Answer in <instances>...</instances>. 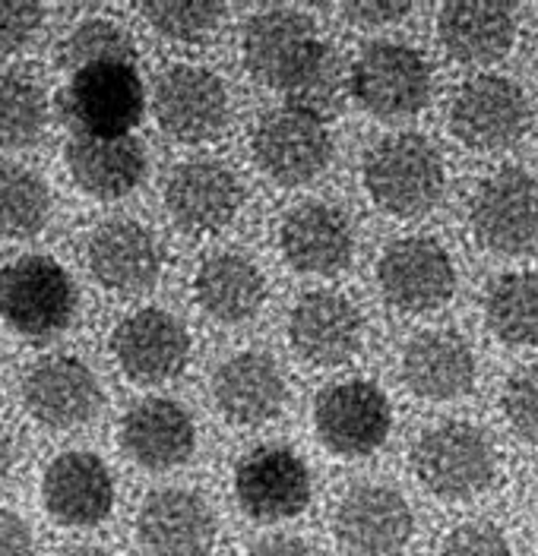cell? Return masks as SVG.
Wrapping results in <instances>:
<instances>
[{
	"instance_id": "cell-18",
	"label": "cell",
	"mask_w": 538,
	"mask_h": 556,
	"mask_svg": "<svg viewBox=\"0 0 538 556\" xmlns=\"http://www.w3.org/2000/svg\"><path fill=\"white\" fill-rule=\"evenodd\" d=\"M23 399L38 424L51 430H67L96 417L102 405V386L83 361L58 354L29 370Z\"/></svg>"
},
{
	"instance_id": "cell-6",
	"label": "cell",
	"mask_w": 538,
	"mask_h": 556,
	"mask_svg": "<svg viewBox=\"0 0 538 556\" xmlns=\"http://www.w3.org/2000/svg\"><path fill=\"white\" fill-rule=\"evenodd\" d=\"M533 124V108L526 92L495 73H481L468 79L456 92L450 127L460 142L478 152H501L526 137Z\"/></svg>"
},
{
	"instance_id": "cell-24",
	"label": "cell",
	"mask_w": 538,
	"mask_h": 556,
	"mask_svg": "<svg viewBox=\"0 0 538 556\" xmlns=\"http://www.w3.org/2000/svg\"><path fill=\"white\" fill-rule=\"evenodd\" d=\"M121 443L137 465H143L149 471H165L193 455L197 427H193L190 412L178 402L146 399L124 417Z\"/></svg>"
},
{
	"instance_id": "cell-15",
	"label": "cell",
	"mask_w": 538,
	"mask_h": 556,
	"mask_svg": "<svg viewBox=\"0 0 538 556\" xmlns=\"http://www.w3.org/2000/svg\"><path fill=\"white\" fill-rule=\"evenodd\" d=\"M137 534L152 556H207L215 544V516L200 493L168 486L143 500Z\"/></svg>"
},
{
	"instance_id": "cell-2",
	"label": "cell",
	"mask_w": 538,
	"mask_h": 556,
	"mask_svg": "<svg viewBox=\"0 0 538 556\" xmlns=\"http://www.w3.org/2000/svg\"><path fill=\"white\" fill-rule=\"evenodd\" d=\"M364 187L384 212L415 218L443 197V162L425 137L396 134L367 152Z\"/></svg>"
},
{
	"instance_id": "cell-30",
	"label": "cell",
	"mask_w": 538,
	"mask_h": 556,
	"mask_svg": "<svg viewBox=\"0 0 538 556\" xmlns=\"http://www.w3.org/2000/svg\"><path fill=\"white\" fill-rule=\"evenodd\" d=\"M51 215V190L23 165H0V238H29Z\"/></svg>"
},
{
	"instance_id": "cell-7",
	"label": "cell",
	"mask_w": 538,
	"mask_h": 556,
	"mask_svg": "<svg viewBox=\"0 0 538 556\" xmlns=\"http://www.w3.org/2000/svg\"><path fill=\"white\" fill-rule=\"evenodd\" d=\"M472 231L481 247L516 256L538 247V180L529 172L503 168L478 184L472 197Z\"/></svg>"
},
{
	"instance_id": "cell-33",
	"label": "cell",
	"mask_w": 538,
	"mask_h": 556,
	"mask_svg": "<svg viewBox=\"0 0 538 556\" xmlns=\"http://www.w3.org/2000/svg\"><path fill=\"white\" fill-rule=\"evenodd\" d=\"M342 83H346L342 79V61H339L336 48L321 38L311 48V54L304 58V64L298 67V73L291 76L283 96L291 108H301V111H311V114L323 117L339 102Z\"/></svg>"
},
{
	"instance_id": "cell-4",
	"label": "cell",
	"mask_w": 538,
	"mask_h": 556,
	"mask_svg": "<svg viewBox=\"0 0 538 556\" xmlns=\"http://www.w3.org/2000/svg\"><path fill=\"white\" fill-rule=\"evenodd\" d=\"M412 468L434 496L472 500L495 478V450L478 427L450 420L415 443Z\"/></svg>"
},
{
	"instance_id": "cell-11",
	"label": "cell",
	"mask_w": 538,
	"mask_h": 556,
	"mask_svg": "<svg viewBox=\"0 0 538 556\" xmlns=\"http://www.w3.org/2000/svg\"><path fill=\"white\" fill-rule=\"evenodd\" d=\"M336 538L352 556H396L412 538V509L402 493L384 484L352 486L336 509Z\"/></svg>"
},
{
	"instance_id": "cell-29",
	"label": "cell",
	"mask_w": 538,
	"mask_h": 556,
	"mask_svg": "<svg viewBox=\"0 0 538 556\" xmlns=\"http://www.w3.org/2000/svg\"><path fill=\"white\" fill-rule=\"evenodd\" d=\"M488 329L506 345L538 342V273L501 276L485 294Z\"/></svg>"
},
{
	"instance_id": "cell-40",
	"label": "cell",
	"mask_w": 538,
	"mask_h": 556,
	"mask_svg": "<svg viewBox=\"0 0 538 556\" xmlns=\"http://www.w3.org/2000/svg\"><path fill=\"white\" fill-rule=\"evenodd\" d=\"M248 556H317L301 538H266L253 544Z\"/></svg>"
},
{
	"instance_id": "cell-42",
	"label": "cell",
	"mask_w": 538,
	"mask_h": 556,
	"mask_svg": "<svg viewBox=\"0 0 538 556\" xmlns=\"http://www.w3.org/2000/svg\"><path fill=\"white\" fill-rule=\"evenodd\" d=\"M64 556H111V554L102 551V547H73V551H67Z\"/></svg>"
},
{
	"instance_id": "cell-27",
	"label": "cell",
	"mask_w": 538,
	"mask_h": 556,
	"mask_svg": "<svg viewBox=\"0 0 538 556\" xmlns=\"http://www.w3.org/2000/svg\"><path fill=\"white\" fill-rule=\"evenodd\" d=\"M443 48L463 64H495L513 48L516 23L503 3H447L437 16Z\"/></svg>"
},
{
	"instance_id": "cell-5",
	"label": "cell",
	"mask_w": 538,
	"mask_h": 556,
	"mask_svg": "<svg viewBox=\"0 0 538 556\" xmlns=\"http://www.w3.org/2000/svg\"><path fill=\"white\" fill-rule=\"evenodd\" d=\"M352 96L377 117H409L430 99V64L422 51L399 41H374L349 73Z\"/></svg>"
},
{
	"instance_id": "cell-14",
	"label": "cell",
	"mask_w": 538,
	"mask_h": 556,
	"mask_svg": "<svg viewBox=\"0 0 538 556\" xmlns=\"http://www.w3.org/2000/svg\"><path fill=\"white\" fill-rule=\"evenodd\" d=\"M111 354L134 382L155 386L187 367L190 339L172 313L146 307L130 313L111 336Z\"/></svg>"
},
{
	"instance_id": "cell-23",
	"label": "cell",
	"mask_w": 538,
	"mask_h": 556,
	"mask_svg": "<svg viewBox=\"0 0 538 556\" xmlns=\"http://www.w3.org/2000/svg\"><path fill=\"white\" fill-rule=\"evenodd\" d=\"M283 253L298 273L333 276L342 273L352 260V228L349 218L329 203H301L283 222Z\"/></svg>"
},
{
	"instance_id": "cell-37",
	"label": "cell",
	"mask_w": 538,
	"mask_h": 556,
	"mask_svg": "<svg viewBox=\"0 0 538 556\" xmlns=\"http://www.w3.org/2000/svg\"><path fill=\"white\" fill-rule=\"evenodd\" d=\"M45 23V10L29 0H0V51H20Z\"/></svg>"
},
{
	"instance_id": "cell-38",
	"label": "cell",
	"mask_w": 538,
	"mask_h": 556,
	"mask_svg": "<svg viewBox=\"0 0 538 556\" xmlns=\"http://www.w3.org/2000/svg\"><path fill=\"white\" fill-rule=\"evenodd\" d=\"M412 3H396V0H364V3H346L342 13L349 23H355L361 29H377V26H390L399 23L402 16H409Z\"/></svg>"
},
{
	"instance_id": "cell-13",
	"label": "cell",
	"mask_w": 538,
	"mask_h": 556,
	"mask_svg": "<svg viewBox=\"0 0 538 556\" xmlns=\"http://www.w3.org/2000/svg\"><path fill=\"white\" fill-rule=\"evenodd\" d=\"M235 493L253 521H283L311 503L308 465L283 446H260L238 462Z\"/></svg>"
},
{
	"instance_id": "cell-36",
	"label": "cell",
	"mask_w": 538,
	"mask_h": 556,
	"mask_svg": "<svg viewBox=\"0 0 538 556\" xmlns=\"http://www.w3.org/2000/svg\"><path fill=\"white\" fill-rule=\"evenodd\" d=\"M440 556H513V551L498 525L463 521L443 538Z\"/></svg>"
},
{
	"instance_id": "cell-9",
	"label": "cell",
	"mask_w": 538,
	"mask_h": 556,
	"mask_svg": "<svg viewBox=\"0 0 538 556\" xmlns=\"http://www.w3.org/2000/svg\"><path fill=\"white\" fill-rule=\"evenodd\" d=\"M387 304L402 313H430L456 291L450 253L430 238H402L390 243L377 266Z\"/></svg>"
},
{
	"instance_id": "cell-20",
	"label": "cell",
	"mask_w": 538,
	"mask_h": 556,
	"mask_svg": "<svg viewBox=\"0 0 538 556\" xmlns=\"http://www.w3.org/2000/svg\"><path fill=\"white\" fill-rule=\"evenodd\" d=\"M41 500L51 519L71 528H89L108 519L114 506V484L105 462L92 452L58 455L41 481Z\"/></svg>"
},
{
	"instance_id": "cell-19",
	"label": "cell",
	"mask_w": 538,
	"mask_h": 556,
	"mask_svg": "<svg viewBox=\"0 0 538 556\" xmlns=\"http://www.w3.org/2000/svg\"><path fill=\"white\" fill-rule=\"evenodd\" d=\"M241 206L238 177L218 162H184L165 184V208L190 235L225 228Z\"/></svg>"
},
{
	"instance_id": "cell-25",
	"label": "cell",
	"mask_w": 538,
	"mask_h": 556,
	"mask_svg": "<svg viewBox=\"0 0 538 556\" xmlns=\"http://www.w3.org/2000/svg\"><path fill=\"white\" fill-rule=\"evenodd\" d=\"M402 380L430 402L460 399L475 380V354L460 332L430 329L415 336L402 354Z\"/></svg>"
},
{
	"instance_id": "cell-3",
	"label": "cell",
	"mask_w": 538,
	"mask_h": 556,
	"mask_svg": "<svg viewBox=\"0 0 538 556\" xmlns=\"http://www.w3.org/2000/svg\"><path fill=\"white\" fill-rule=\"evenodd\" d=\"M58 104L76 134L127 137L143 117V79L134 64H92L71 73Z\"/></svg>"
},
{
	"instance_id": "cell-26",
	"label": "cell",
	"mask_w": 538,
	"mask_h": 556,
	"mask_svg": "<svg viewBox=\"0 0 538 556\" xmlns=\"http://www.w3.org/2000/svg\"><path fill=\"white\" fill-rule=\"evenodd\" d=\"M67 168L79 190L99 200L130 193L146 174V149L137 137H86L73 134L64 149Z\"/></svg>"
},
{
	"instance_id": "cell-12",
	"label": "cell",
	"mask_w": 538,
	"mask_h": 556,
	"mask_svg": "<svg viewBox=\"0 0 538 556\" xmlns=\"http://www.w3.org/2000/svg\"><path fill=\"white\" fill-rule=\"evenodd\" d=\"M152 108L162 130L175 139L207 142L218 137L228 121V92L210 70L178 64L159 76Z\"/></svg>"
},
{
	"instance_id": "cell-8",
	"label": "cell",
	"mask_w": 538,
	"mask_h": 556,
	"mask_svg": "<svg viewBox=\"0 0 538 556\" xmlns=\"http://www.w3.org/2000/svg\"><path fill=\"white\" fill-rule=\"evenodd\" d=\"M333 139L323 117L301 108L270 111L253 130V159L273 180L298 187L314 180L329 165Z\"/></svg>"
},
{
	"instance_id": "cell-31",
	"label": "cell",
	"mask_w": 538,
	"mask_h": 556,
	"mask_svg": "<svg viewBox=\"0 0 538 556\" xmlns=\"http://www.w3.org/2000/svg\"><path fill=\"white\" fill-rule=\"evenodd\" d=\"M48 121L45 92L33 76L20 70L0 73V146L20 149L41 137Z\"/></svg>"
},
{
	"instance_id": "cell-28",
	"label": "cell",
	"mask_w": 538,
	"mask_h": 556,
	"mask_svg": "<svg viewBox=\"0 0 538 556\" xmlns=\"http://www.w3.org/2000/svg\"><path fill=\"white\" fill-rule=\"evenodd\" d=\"M197 304L218 323H245L266 298V278L245 253H213L193 278Z\"/></svg>"
},
{
	"instance_id": "cell-22",
	"label": "cell",
	"mask_w": 538,
	"mask_h": 556,
	"mask_svg": "<svg viewBox=\"0 0 538 556\" xmlns=\"http://www.w3.org/2000/svg\"><path fill=\"white\" fill-rule=\"evenodd\" d=\"M213 395L218 412L232 424L257 427L283 412L286 380L270 354L241 351L215 370Z\"/></svg>"
},
{
	"instance_id": "cell-17",
	"label": "cell",
	"mask_w": 538,
	"mask_h": 556,
	"mask_svg": "<svg viewBox=\"0 0 538 556\" xmlns=\"http://www.w3.org/2000/svg\"><path fill=\"white\" fill-rule=\"evenodd\" d=\"M321 41L314 23L301 10H263L245 26V64L257 83L286 92L291 76Z\"/></svg>"
},
{
	"instance_id": "cell-10",
	"label": "cell",
	"mask_w": 538,
	"mask_h": 556,
	"mask_svg": "<svg viewBox=\"0 0 538 556\" xmlns=\"http://www.w3.org/2000/svg\"><path fill=\"white\" fill-rule=\"evenodd\" d=\"M314 424L326 450L346 458H359L384 446L393 415L380 386L349 380L329 386L317 399Z\"/></svg>"
},
{
	"instance_id": "cell-16",
	"label": "cell",
	"mask_w": 538,
	"mask_h": 556,
	"mask_svg": "<svg viewBox=\"0 0 538 556\" xmlns=\"http://www.w3.org/2000/svg\"><path fill=\"white\" fill-rule=\"evenodd\" d=\"M288 339L314 367H339L361 348V313L339 291H311L288 316Z\"/></svg>"
},
{
	"instance_id": "cell-41",
	"label": "cell",
	"mask_w": 538,
	"mask_h": 556,
	"mask_svg": "<svg viewBox=\"0 0 538 556\" xmlns=\"http://www.w3.org/2000/svg\"><path fill=\"white\" fill-rule=\"evenodd\" d=\"M10 462H13V446H10V440H7V433L0 430V478L10 471Z\"/></svg>"
},
{
	"instance_id": "cell-32",
	"label": "cell",
	"mask_w": 538,
	"mask_h": 556,
	"mask_svg": "<svg viewBox=\"0 0 538 556\" xmlns=\"http://www.w3.org/2000/svg\"><path fill=\"white\" fill-rule=\"evenodd\" d=\"M134 58H137L134 38L124 26L111 23L105 16L79 23L58 51L61 67L71 73L92 64H134Z\"/></svg>"
},
{
	"instance_id": "cell-34",
	"label": "cell",
	"mask_w": 538,
	"mask_h": 556,
	"mask_svg": "<svg viewBox=\"0 0 538 556\" xmlns=\"http://www.w3.org/2000/svg\"><path fill=\"white\" fill-rule=\"evenodd\" d=\"M146 23L175 41H203L222 26L225 10L210 0H152L143 3Z\"/></svg>"
},
{
	"instance_id": "cell-21",
	"label": "cell",
	"mask_w": 538,
	"mask_h": 556,
	"mask_svg": "<svg viewBox=\"0 0 538 556\" xmlns=\"http://www.w3.org/2000/svg\"><path fill=\"white\" fill-rule=\"evenodd\" d=\"M92 276L108 291L137 294L155 285L162 273V250L152 231L130 218H111L99 225L86 247Z\"/></svg>"
},
{
	"instance_id": "cell-39",
	"label": "cell",
	"mask_w": 538,
	"mask_h": 556,
	"mask_svg": "<svg viewBox=\"0 0 538 556\" xmlns=\"http://www.w3.org/2000/svg\"><path fill=\"white\" fill-rule=\"evenodd\" d=\"M0 556H33V531L10 509H0Z\"/></svg>"
},
{
	"instance_id": "cell-1",
	"label": "cell",
	"mask_w": 538,
	"mask_h": 556,
	"mask_svg": "<svg viewBox=\"0 0 538 556\" xmlns=\"http://www.w3.org/2000/svg\"><path fill=\"white\" fill-rule=\"evenodd\" d=\"M76 285L51 256H20L0 269V319L23 339H51L76 313Z\"/></svg>"
},
{
	"instance_id": "cell-35",
	"label": "cell",
	"mask_w": 538,
	"mask_h": 556,
	"mask_svg": "<svg viewBox=\"0 0 538 556\" xmlns=\"http://www.w3.org/2000/svg\"><path fill=\"white\" fill-rule=\"evenodd\" d=\"M503 415L523 440L538 443V364L510 377L503 389Z\"/></svg>"
}]
</instances>
